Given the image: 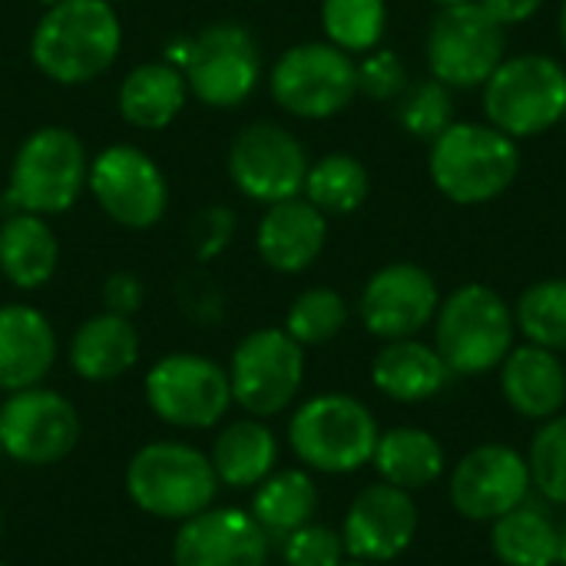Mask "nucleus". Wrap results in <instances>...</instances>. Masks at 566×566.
<instances>
[{
  "label": "nucleus",
  "mask_w": 566,
  "mask_h": 566,
  "mask_svg": "<svg viewBox=\"0 0 566 566\" xmlns=\"http://www.w3.org/2000/svg\"><path fill=\"white\" fill-rule=\"evenodd\" d=\"M86 189L96 206L123 229H149L166 216L169 186L149 153L129 143H113L90 159Z\"/></svg>",
  "instance_id": "nucleus-13"
},
{
  "label": "nucleus",
  "mask_w": 566,
  "mask_h": 566,
  "mask_svg": "<svg viewBox=\"0 0 566 566\" xmlns=\"http://www.w3.org/2000/svg\"><path fill=\"white\" fill-rule=\"evenodd\" d=\"M438 305L441 295L431 272L415 262H395L378 269L365 282L358 298V315L375 338L398 342L424 332L434 322Z\"/></svg>",
  "instance_id": "nucleus-17"
},
{
  "label": "nucleus",
  "mask_w": 566,
  "mask_h": 566,
  "mask_svg": "<svg viewBox=\"0 0 566 566\" xmlns=\"http://www.w3.org/2000/svg\"><path fill=\"white\" fill-rule=\"evenodd\" d=\"M66 358L83 381H116L139 361V332L133 318L99 312L73 332Z\"/></svg>",
  "instance_id": "nucleus-23"
},
{
  "label": "nucleus",
  "mask_w": 566,
  "mask_h": 566,
  "mask_svg": "<svg viewBox=\"0 0 566 566\" xmlns=\"http://www.w3.org/2000/svg\"><path fill=\"white\" fill-rule=\"evenodd\" d=\"M488 123L511 139H534L566 116V66L547 53H517L484 83Z\"/></svg>",
  "instance_id": "nucleus-5"
},
{
  "label": "nucleus",
  "mask_w": 566,
  "mask_h": 566,
  "mask_svg": "<svg viewBox=\"0 0 566 566\" xmlns=\"http://www.w3.org/2000/svg\"><path fill=\"white\" fill-rule=\"evenodd\" d=\"M371 189L368 169L352 153H328L308 163L302 199H308L322 216H352L365 206Z\"/></svg>",
  "instance_id": "nucleus-31"
},
{
  "label": "nucleus",
  "mask_w": 566,
  "mask_h": 566,
  "mask_svg": "<svg viewBox=\"0 0 566 566\" xmlns=\"http://www.w3.org/2000/svg\"><path fill=\"white\" fill-rule=\"evenodd\" d=\"M129 501L159 521H189L212 507L219 478L209 454L186 441H153L139 448L126 464Z\"/></svg>",
  "instance_id": "nucleus-3"
},
{
  "label": "nucleus",
  "mask_w": 566,
  "mask_h": 566,
  "mask_svg": "<svg viewBox=\"0 0 566 566\" xmlns=\"http://www.w3.org/2000/svg\"><path fill=\"white\" fill-rule=\"evenodd\" d=\"M501 27H517V23H527L541 7L544 0H478Z\"/></svg>",
  "instance_id": "nucleus-41"
},
{
  "label": "nucleus",
  "mask_w": 566,
  "mask_h": 566,
  "mask_svg": "<svg viewBox=\"0 0 566 566\" xmlns=\"http://www.w3.org/2000/svg\"><path fill=\"white\" fill-rule=\"evenodd\" d=\"M560 40H564V50H566V0H564V7H560Z\"/></svg>",
  "instance_id": "nucleus-43"
},
{
  "label": "nucleus",
  "mask_w": 566,
  "mask_h": 566,
  "mask_svg": "<svg viewBox=\"0 0 566 566\" xmlns=\"http://www.w3.org/2000/svg\"><path fill=\"white\" fill-rule=\"evenodd\" d=\"M408 70L405 60L395 50L375 46L365 53V60L358 63V93H365L368 99L378 103H391L408 90Z\"/></svg>",
  "instance_id": "nucleus-38"
},
{
  "label": "nucleus",
  "mask_w": 566,
  "mask_h": 566,
  "mask_svg": "<svg viewBox=\"0 0 566 566\" xmlns=\"http://www.w3.org/2000/svg\"><path fill=\"white\" fill-rule=\"evenodd\" d=\"M259 527L269 534V537H289L292 531L305 527L315 521L318 514V488L312 481L308 471H272L259 488H255V497H252V511H249Z\"/></svg>",
  "instance_id": "nucleus-29"
},
{
  "label": "nucleus",
  "mask_w": 566,
  "mask_h": 566,
  "mask_svg": "<svg viewBox=\"0 0 566 566\" xmlns=\"http://www.w3.org/2000/svg\"><path fill=\"white\" fill-rule=\"evenodd\" d=\"M501 391L507 405L534 421L560 415L566 405V368L557 352L541 345H514L501 361Z\"/></svg>",
  "instance_id": "nucleus-22"
},
{
  "label": "nucleus",
  "mask_w": 566,
  "mask_h": 566,
  "mask_svg": "<svg viewBox=\"0 0 566 566\" xmlns=\"http://www.w3.org/2000/svg\"><path fill=\"white\" fill-rule=\"evenodd\" d=\"M80 444V415L70 398L50 388L10 391L0 405V448L27 468L60 464Z\"/></svg>",
  "instance_id": "nucleus-14"
},
{
  "label": "nucleus",
  "mask_w": 566,
  "mask_h": 566,
  "mask_svg": "<svg viewBox=\"0 0 566 566\" xmlns=\"http://www.w3.org/2000/svg\"><path fill=\"white\" fill-rule=\"evenodd\" d=\"M60 265V242L36 212H13L0 226V272L13 289H43Z\"/></svg>",
  "instance_id": "nucleus-26"
},
{
  "label": "nucleus",
  "mask_w": 566,
  "mask_h": 566,
  "mask_svg": "<svg viewBox=\"0 0 566 566\" xmlns=\"http://www.w3.org/2000/svg\"><path fill=\"white\" fill-rule=\"evenodd\" d=\"M109 3H113V0H109Z\"/></svg>",
  "instance_id": "nucleus-51"
},
{
  "label": "nucleus",
  "mask_w": 566,
  "mask_h": 566,
  "mask_svg": "<svg viewBox=\"0 0 566 566\" xmlns=\"http://www.w3.org/2000/svg\"><path fill=\"white\" fill-rule=\"evenodd\" d=\"M560 566H566V524L560 527Z\"/></svg>",
  "instance_id": "nucleus-42"
},
{
  "label": "nucleus",
  "mask_w": 566,
  "mask_h": 566,
  "mask_svg": "<svg viewBox=\"0 0 566 566\" xmlns=\"http://www.w3.org/2000/svg\"><path fill=\"white\" fill-rule=\"evenodd\" d=\"M451 368L438 355V348L418 342V338H398L385 342V348L371 361V381L375 388L401 405H418L434 398L448 385Z\"/></svg>",
  "instance_id": "nucleus-24"
},
{
  "label": "nucleus",
  "mask_w": 566,
  "mask_h": 566,
  "mask_svg": "<svg viewBox=\"0 0 566 566\" xmlns=\"http://www.w3.org/2000/svg\"><path fill=\"white\" fill-rule=\"evenodd\" d=\"M527 468H531L534 488L547 501L566 504V415L547 418L544 428L534 434Z\"/></svg>",
  "instance_id": "nucleus-36"
},
{
  "label": "nucleus",
  "mask_w": 566,
  "mask_h": 566,
  "mask_svg": "<svg viewBox=\"0 0 566 566\" xmlns=\"http://www.w3.org/2000/svg\"><path fill=\"white\" fill-rule=\"evenodd\" d=\"M434 348L451 368V375H484L501 368L514 348L517 322L504 295L484 282L454 289L438 305Z\"/></svg>",
  "instance_id": "nucleus-4"
},
{
  "label": "nucleus",
  "mask_w": 566,
  "mask_h": 566,
  "mask_svg": "<svg viewBox=\"0 0 566 566\" xmlns=\"http://www.w3.org/2000/svg\"><path fill=\"white\" fill-rule=\"evenodd\" d=\"M342 566H375V564H365V560H352V564H342Z\"/></svg>",
  "instance_id": "nucleus-45"
},
{
  "label": "nucleus",
  "mask_w": 566,
  "mask_h": 566,
  "mask_svg": "<svg viewBox=\"0 0 566 566\" xmlns=\"http://www.w3.org/2000/svg\"><path fill=\"white\" fill-rule=\"evenodd\" d=\"M149 411L182 431H209L226 418L232 401L229 371L206 355L172 352L159 358L143 381Z\"/></svg>",
  "instance_id": "nucleus-11"
},
{
  "label": "nucleus",
  "mask_w": 566,
  "mask_h": 566,
  "mask_svg": "<svg viewBox=\"0 0 566 566\" xmlns=\"http://www.w3.org/2000/svg\"><path fill=\"white\" fill-rule=\"evenodd\" d=\"M398 123L418 136V139H434L454 123V96L451 86L441 80H418L408 83V90L398 96Z\"/></svg>",
  "instance_id": "nucleus-35"
},
{
  "label": "nucleus",
  "mask_w": 566,
  "mask_h": 566,
  "mask_svg": "<svg viewBox=\"0 0 566 566\" xmlns=\"http://www.w3.org/2000/svg\"><path fill=\"white\" fill-rule=\"evenodd\" d=\"M232 401L252 418L282 415L302 391L305 381V348L285 328L249 332L229 361Z\"/></svg>",
  "instance_id": "nucleus-12"
},
{
  "label": "nucleus",
  "mask_w": 566,
  "mask_h": 566,
  "mask_svg": "<svg viewBox=\"0 0 566 566\" xmlns=\"http://www.w3.org/2000/svg\"><path fill=\"white\" fill-rule=\"evenodd\" d=\"M86 176L90 156L83 139L66 126H40L13 156L7 196L20 212L63 216L86 189Z\"/></svg>",
  "instance_id": "nucleus-8"
},
{
  "label": "nucleus",
  "mask_w": 566,
  "mask_h": 566,
  "mask_svg": "<svg viewBox=\"0 0 566 566\" xmlns=\"http://www.w3.org/2000/svg\"><path fill=\"white\" fill-rule=\"evenodd\" d=\"M189 86L179 66L169 60H149L133 66L116 93L119 116L136 129H166L186 106Z\"/></svg>",
  "instance_id": "nucleus-25"
},
{
  "label": "nucleus",
  "mask_w": 566,
  "mask_h": 566,
  "mask_svg": "<svg viewBox=\"0 0 566 566\" xmlns=\"http://www.w3.org/2000/svg\"><path fill=\"white\" fill-rule=\"evenodd\" d=\"M494 557L504 566L560 564V527L537 507H514L491 527Z\"/></svg>",
  "instance_id": "nucleus-30"
},
{
  "label": "nucleus",
  "mask_w": 566,
  "mask_h": 566,
  "mask_svg": "<svg viewBox=\"0 0 566 566\" xmlns=\"http://www.w3.org/2000/svg\"><path fill=\"white\" fill-rule=\"evenodd\" d=\"M143 298H146V289H143L139 275H133V272H113L103 282V305L113 315L133 318L143 308Z\"/></svg>",
  "instance_id": "nucleus-40"
},
{
  "label": "nucleus",
  "mask_w": 566,
  "mask_h": 566,
  "mask_svg": "<svg viewBox=\"0 0 566 566\" xmlns=\"http://www.w3.org/2000/svg\"><path fill=\"white\" fill-rule=\"evenodd\" d=\"M521 172L517 139L491 123H451L431 139L428 176L458 206H484L504 196Z\"/></svg>",
  "instance_id": "nucleus-2"
},
{
  "label": "nucleus",
  "mask_w": 566,
  "mask_h": 566,
  "mask_svg": "<svg viewBox=\"0 0 566 566\" xmlns=\"http://www.w3.org/2000/svg\"><path fill=\"white\" fill-rule=\"evenodd\" d=\"M0 566H10V564H3V560H0Z\"/></svg>",
  "instance_id": "nucleus-49"
},
{
  "label": "nucleus",
  "mask_w": 566,
  "mask_h": 566,
  "mask_svg": "<svg viewBox=\"0 0 566 566\" xmlns=\"http://www.w3.org/2000/svg\"><path fill=\"white\" fill-rule=\"evenodd\" d=\"M371 464L385 484L411 494L441 478L444 448L424 428H391V431L378 434Z\"/></svg>",
  "instance_id": "nucleus-28"
},
{
  "label": "nucleus",
  "mask_w": 566,
  "mask_h": 566,
  "mask_svg": "<svg viewBox=\"0 0 566 566\" xmlns=\"http://www.w3.org/2000/svg\"><path fill=\"white\" fill-rule=\"evenodd\" d=\"M527 458L507 444H481L464 454L451 474V504L464 521L494 524L527 501Z\"/></svg>",
  "instance_id": "nucleus-16"
},
{
  "label": "nucleus",
  "mask_w": 566,
  "mask_h": 566,
  "mask_svg": "<svg viewBox=\"0 0 566 566\" xmlns=\"http://www.w3.org/2000/svg\"><path fill=\"white\" fill-rule=\"evenodd\" d=\"M0 534H3V511H0Z\"/></svg>",
  "instance_id": "nucleus-47"
},
{
  "label": "nucleus",
  "mask_w": 566,
  "mask_h": 566,
  "mask_svg": "<svg viewBox=\"0 0 566 566\" xmlns=\"http://www.w3.org/2000/svg\"><path fill=\"white\" fill-rule=\"evenodd\" d=\"M235 232V212L229 206H206L189 222V245L196 259H216Z\"/></svg>",
  "instance_id": "nucleus-39"
},
{
  "label": "nucleus",
  "mask_w": 566,
  "mask_h": 566,
  "mask_svg": "<svg viewBox=\"0 0 566 566\" xmlns=\"http://www.w3.org/2000/svg\"><path fill=\"white\" fill-rule=\"evenodd\" d=\"M272 99L298 119L338 116L358 93V63L328 40L289 46L269 73Z\"/></svg>",
  "instance_id": "nucleus-10"
},
{
  "label": "nucleus",
  "mask_w": 566,
  "mask_h": 566,
  "mask_svg": "<svg viewBox=\"0 0 566 566\" xmlns=\"http://www.w3.org/2000/svg\"><path fill=\"white\" fill-rule=\"evenodd\" d=\"M282 557L289 566H342L345 564V541L338 531L312 521L285 537Z\"/></svg>",
  "instance_id": "nucleus-37"
},
{
  "label": "nucleus",
  "mask_w": 566,
  "mask_h": 566,
  "mask_svg": "<svg viewBox=\"0 0 566 566\" xmlns=\"http://www.w3.org/2000/svg\"><path fill=\"white\" fill-rule=\"evenodd\" d=\"M169 63L182 70L189 93L212 109L245 103L262 80L259 43L242 23H209L202 33L186 36L169 53Z\"/></svg>",
  "instance_id": "nucleus-7"
},
{
  "label": "nucleus",
  "mask_w": 566,
  "mask_h": 566,
  "mask_svg": "<svg viewBox=\"0 0 566 566\" xmlns=\"http://www.w3.org/2000/svg\"><path fill=\"white\" fill-rule=\"evenodd\" d=\"M308 176L305 146L279 123H249L229 146V179L252 202H285L302 196Z\"/></svg>",
  "instance_id": "nucleus-15"
},
{
  "label": "nucleus",
  "mask_w": 566,
  "mask_h": 566,
  "mask_svg": "<svg viewBox=\"0 0 566 566\" xmlns=\"http://www.w3.org/2000/svg\"><path fill=\"white\" fill-rule=\"evenodd\" d=\"M375 415L352 395H315L289 421L295 458L322 474H352L375 458Z\"/></svg>",
  "instance_id": "nucleus-6"
},
{
  "label": "nucleus",
  "mask_w": 566,
  "mask_h": 566,
  "mask_svg": "<svg viewBox=\"0 0 566 566\" xmlns=\"http://www.w3.org/2000/svg\"><path fill=\"white\" fill-rule=\"evenodd\" d=\"M0 454H3V448H0Z\"/></svg>",
  "instance_id": "nucleus-50"
},
{
  "label": "nucleus",
  "mask_w": 566,
  "mask_h": 566,
  "mask_svg": "<svg viewBox=\"0 0 566 566\" xmlns=\"http://www.w3.org/2000/svg\"><path fill=\"white\" fill-rule=\"evenodd\" d=\"M269 541L249 511L206 507L179 524L172 566H269Z\"/></svg>",
  "instance_id": "nucleus-18"
},
{
  "label": "nucleus",
  "mask_w": 566,
  "mask_h": 566,
  "mask_svg": "<svg viewBox=\"0 0 566 566\" xmlns=\"http://www.w3.org/2000/svg\"><path fill=\"white\" fill-rule=\"evenodd\" d=\"M43 7H53V3H60V0H40Z\"/></svg>",
  "instance_id": "nucleus-46"
},
{
  "label": "nucleus",
  "mask_w": 566,
  "mask_h": 566,
  "mask_svg": "<svg viewBox=\"0 0 566 566\" xmlns=\"http://www.w3.org/2000/svg\"><path fill=\"white\" fill-rule=\"evenodd\" d=\"M564 133H566V116H564Z\"/></svg>",
  "instance_id": "nucleus-48"
},
{
  "label": "nucleus",
  "mask_w": 566,
  "mask_h": 566,
  "mask_svg": "<svg viewBox=\"0 0 566 566\" xmlns=\"http://www.w3.org/2000/svg\"><path fill=\"white\" fill-rule=\"evenodd\" d=\"M56 365V332L50 318L23 302L0 305V391L40 385Z\"/></svg>",
  "instance_id": "nucleus-21"
},
{
  "label": "nucleus",
  "mask_w": 566,
  "mask_h": 566,
  "mask_svg": "<svg viewBox=\"0 0 566 566\" xmlns=\"http://www.w3.org/2000/svg\"><path fill=\"white\" fill-rule=\"evenodd\" d=\"M123 46V27L109 0H60L43 10L30 33L33 66L60 83L80 86L103 76Z\"/></svg>",
  "instance_id": "nucleus-1"
},
{
  "label": "nucleus",
  "mask_w": 566,
  "mask_h": 566,
  "mask_svg": "<svg viewBox=\"0 0 566 566\" xmlns=\"http://www.w3.org/2000/svg\"><path fill=\"white\" fill-rule=\"evenodd\" d=\"M212 471L226 488H259L279 461V441L262 418H242L226 424L212 441Z\"/></svg>",
  "instance_id": "nucleus-27"
},
{
  "label": "nucleus",
  "mask_w": 566,
  "mask_h": 566,
  "mask_svg": "<svg viewBox=\"0 0 566 566\" xmlns=\"http://www.w3.org/2000/svg\"><path fill=\"white\" fill-rule=\"evenodd\" d=\"M348 325V302L335 292V289H305L289 315H285V332L302 345V348H312V345H328L332 338H338Z\"/></svg>",
  "instance_id": "nucleus-34"
},
{
  "label": "nucleus",
  "mask_w": 566,
  "mask_h": 566,
  "mask_svg": "<svg viewBox=\"0 0 566 566\" xmlns=\"http://www.w3.org/2000/svg\"><path fill=\"white\" fill-rule=\"evenodd\" d=\"M328 239V216H322L308 199L295 196L272 202L255 229V249L262 262L282 275H298L322 255Z\"/></svg>",
  "instance_id": "nucleus-20"
},
{
  "label": "nucleus",
  "mask_w": 566,
  "mask_h": 566,
  "mask_svg": "<svg viewBox=\"0 0 566 566\" xmlns=\"http://www.w3.org/2000/svg\"><path fill=\"white\" fill-rule=\"evenodd\" d=\"M418 534V504L408 491L391 488V484H371L365 488L342 527L345 554L365 564H388L401 557Z\"/></svg>",
  "instance_id": "nucleus-19"
},
{
  "label": "nucleus",
  "mask_w": 566,
  "mask_h": 566,
  "mask_svg": "<svg viewBox=\"0 0 566 566\" xmlns=\"http://www.w3.org/2000/svg\"><path fill=\"white\" fill-rule=\"evenodd\" d=\"M388 27L385 0H322V30L345 53H368Z\"/></svg>",
  "instance_id": "nucleus-33"
},
{
  "label": "nucleus",
  "mask_w": 566,
  "mask_h": 566,
  "mask_svg": "<svg viewBox=\"0 0 566 566\" xmlns=\"http://www.w3.org/2000/svg\"><path fill=\"white\" fill-rule=\"evenodd\" d=\"M504 27L478 0L438 7L424 40L431 76L451 90L484 86L491 73L504 63Z\"/></svg>",
  "instance_id": "nucleus-9"
},
{
  "label": "nucleus",
  "mask_w": 566,
  "mask_h": 566,
  "mask_svg": "<svg viewBox=\"0 0 566 566\" xmlns=\"http://www.w3.org/2000/svg\"><path fill=\"white\" fill-rule=\"evenodd\" d=\"M517 332L547 352H566V279H544L524 289L514 308Z\"/></svg>",
  "instance_id": "nucleus-32"
},
{
  "label": "nucleus",
  "mask_w": 566,
  "mask_h": 566,
  "mask_svg": "<svg viewBox=\"0 0 566 566\" xmlns=\"http://www.w3.org/2000/svg\"><path fill=\"white\" fill-rule=\"evenodd\" d=\"M434 7H451V3H464V0H431Z\"/></svg>",
  "instance_id": "nucleus-44"
}]
</instances>
